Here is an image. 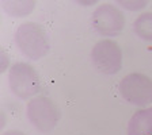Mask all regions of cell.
Returning <instances> with one entry per match:
<instances>
[{
  "instance_id": "5",
  "label": "cell",
  "mask_w": 152,
  "mask_h": 135,
  "mask_svg": "<svg viewBox=\"0 0 152 135\" xmlns=\"http://www.w3.org/2000/svg\"><path fill=\"white\" fill-rule=\"evenodd\" d=\"M91 61L102 74L113 76L122 68V50L117 42L103 39L92 47Z\"/></svg>"
},
{
  "instance_id": "2",
  "label": "cell",
  "mask_w": 152,
  "mask_h": 135,
  "mask_svg": "<svg viewBox=\"0 0 152 135\" xmlns=\"http://www.w3.org/2000/svg\"><path fill=\"white\" fill-rule=\"evenodd\" d=\"M8 84L12 93L22 100H27L41 91L38 70L27 62H16L10 68Z\"/></svg>"
},
{
  "instance_id": "4",
  "label": "cell",
  "mask_w": 152,
  "mask_h": 135,
  "mask_svg": "<svg viewBox=\"0 0 152 135\" xmlns=\"http://www.w3.org/2000/svg\"><path fill=\"white\" fill-rule=\"evenodd\" d=\"M120 93L136 107H147L152 103V80L142 73H129L121 80Z\"/></svg>"
},
{
  "instance_id": "9",
  "label": "cell",
  "mask_w": 152,
  "mask_h": 135,
  "mask_svg": "<svg viewBox=\"0 0 152 135\" xmlns=\"http://www.w3.org/2000/svg\"><path fill=\"white\" fill-rule=\"evenodd\" d=\"M133 30L137 37L152 42V12H144L133 23Z\"/></svg>"
},
{
  "instance_id": "8",
  "label": "cell",
  "mask_w": 152,
  "mask_h": 135,
  "mask_svg": "<svg viewBox=\"0 0 152 135\" xmlns=\"http://www.w3.org/2000/svg\"><path fill=\"white\" fill-rule=\"evenodd\" d=\"M1 6L7 15L22 18L33 12V9L35 8V1L34 0H4Z\"/></svg>"
},
{
  "instance_id": "1",
  "label": "cell",
  "mask_w": 152,
  "mask_h": 135,
  "mask_svg": "<svg viewBox=\"0 0 152 135\" xmlns=\"http://www.w3.org/2000/svg\"><path fill=\"white\" fill-rule=\"evenodd\" d=\"M15 42L22 54L33 61L44 58L50 50V39L46 30L33 22L22 23L16 28Z\"/></svg>"
},
{
  "instance_id": "12",
  "label": "cell",
  "mask_w": 152,
  "mask_h": 135,
  "mask_svg": "<svg viewBox=\"0 0 152 135\" xmlns=\"http://www.w3.org/2000/svg\"><path fill=\"white\" fill-rule=\"evenodd\" d=\"M1 135H26V134H23L22 131H18V130H10V131H6Z\"/></svg>"
},
{
  "instance_id": "3",
  "label": "cell",
  "mask_w": 152,
  "mask_h": 135,
  "mask_svg": "<svg viewBox=\"0 0 152 135\" xmlns=\"http://www.w3.org/2000/svg\"><path fill=\"white\" fill-rule=\"evenodd\" d=\"M27 118L39 132H50L60 122L61 112L52 99L38 96L28 101Z\"/></svg>"
},
{
  "instance_id": "11",
  "label": "cell",
  "mask_w": 152,
  "mask_h": 135,
  "mask_svg": "<svg viewBox=\"0 0 152 135\" xmlns=\"http://www.w3.org/2000/svg\"><path fill=\"white\" fill-rule=\"evenodd\" d=\"M8 65H10V58H8V56H7L6 50L1 49V50H0V72L1 73L6 72Z\"/></svg>"
},
{
  "instance_id": "10",
  "label": "cell",
  "mask_w": 152,
  "mask_h": 135,
  "mask_svg": "<svg viewBox=\"0 0 152 135\" xmlns=\"http://www.w3.org/2000/svg\"><path fill=\"white\" fill-rule=\"evenodd\" d=\"M117 3L129 11H140L147 6V1H136V0L134 1H117Z\"/></svg>"
},
{
  "instance_id": "7",
  "label": "cell",
  "mask_w": 152,
  "mask_h": 135,
  "mask_svg": "<svg viewBox=\"0 0 152 135\" xmlns=\"http://www.w3.org/2000/svg\"><path fill=\"white\" fill-rule=\"evenodd\" d=\"M128 135H152V107L133 113L128 123Z\"/></svg>"
},
{
  "instance_id": "13",
  "label": "cell",
  "mask_w": 152,
  "mask_h": 135,
  "mask_svg": "<svg viewBox=\"0 0 152 135\" xmlns=\"http://www.w3.org/2000/svg\"><path fill=\"white\" fill-rule=\"evenodd\" d=\"M80 4H84V6H92V4H95V1H80Z\"/></svg>"
},
{
  "instance_id": "6",
  "label": "cell",
  "mask_w": 152,
  "mask_h": 135,
  "mask_svg": "<svg viewBox=\"0 0 152 135\" xmlns=\"http://www.w3.org/2000/svg\"><path fill=\"white\" fill-rule=\"evenodd\" d=\"M94 30L103 37H117L125 27V15L113 4H102L92 12Z\"/></svg>"
}]
</instances>
